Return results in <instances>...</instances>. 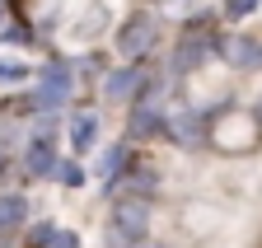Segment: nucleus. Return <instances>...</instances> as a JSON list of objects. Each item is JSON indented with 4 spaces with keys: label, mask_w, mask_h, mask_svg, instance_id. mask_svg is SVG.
I'll return each instance as SVG.
<instances>
[{
    "label": "nucleus",
    "mask_w": 262,
    "mask_h": 248,
    "mask_svg": "<svg viewBox=\"0 0 262 248\" xmlns=\"http://www.w3.org/2000/svg\"><path fill=\"white\" fill-rule=\"evenodd\" d=\"M71 89H75V71L66 61H47L38 71V108H61Z\"/></svg>",
    "instance_id": "nucleus-3"
},
{
    "label": "nucleus",
    "mask_w": 262,
    "mask_h": 248,
    "mask_svg": "<svg viewBox=\"0 0 262 248\" xmlns=\"http://www.w3.org/2000/svg\"><path fill=\"white\" fill-rule=\"evenodd\" d=\"M164 122H169V112H164L159 103H150V108L141 103L136 112H131V136H141V141L145 136H164Z\"/></svg>",
    "instance_id": "nucleus-13"
},
{
    "label": "nucleus",
    "mask_w": 262,
    "mask_h": 248,
    "mask_svg": "<svg viewBox=\"0 0 262 248\" xmlns=\"http://www.w3.org/2000/svg\"><path fill=\"white\" fill-rule=\"evenodd\" d=\"M206 56H215V38H202V33H187L183 42H178V52H173V75H183V71H196Z\"/></svg>",
    "instance_id": "nucleus-8"
},
{
    "label": "nucleus",
    "mask_w": 262,
    "mask_h": 248,
    "mask_svg": "<svg viewBox=\"0 0 262 248\" xmlns=\"http://www.w3.org/2000/svg\"><path fill=\"white\" fill-rule=\"evenodd\" d=\"M28 225V197L24 192H0V234H19Z\"/></svg>",
    "instance_id": "nucleus-10"
},
{
    "label": "nucleus",
    "mask_w": 262,
    "mask_h": 248,
    "mask_svg": "<svg viewBox=\"0 0 262 248\" xmlns=\"http://www.w3.org/2000/svg\"><path fill=\"white\" fill-rule=\"evenodd\" d=\"M0 42H14V47H24V42H28V28H5V33H0Z\"/></svg>",
    "instance_id": "nucleus-17"
},
{
    "label": "nucleus",
    "mask_w": 262,
    "mask_h": 248,
    "mask_svg": "<svg viewBox=\"0 0 262 248\" xmlns=\"http://www.w3.org/2000/svg\"><path fill=\"white\" fill-rule=\"evenodd\" d=\"M113 47L126 56V61H141V56H150L155 47H159V19L150 14V10H136L117 33H113Z\"/></svg>",
    "instance_id": "nucleus-2"
},
{
    "label": "nucleus",
    "mask_w": 262,
    "mask_h": 248,
    "mask_svg": "<svg viewBox=\"0 0 262 248\" xmlns=\"http://www.w3.org/2000/svg\"><path fill=\"white\" fill-rule=\"evenodd\" d=\"M0 19H5V0H0Z\"/></svg>",
    "instance_id": "nucleus-18"
},
{
    "label": "nucleus",
    "mask_w": 262,
    "mask_h": 248,
    "mask_svg": "<svg viewBox=\"0 0 262 248\" xmlns=\"http://www.w3.org/2000/svg\"><path fill=\"white\" fill-rule=\"evenodd\" d=\"M131 164H136V160H131V150L126 145H108L103 154H98V178H103V188H108V197H113V188H117V183L131 173Z\"/></svg>",
    "instance_id": "nucleus-7"
},
{
    "label": "nucleus",
    "mask_w": 262,
    "mask_h": 248,
    "mask_svg": "<svg viewBox=\"0 0 262 248\" xmlns=\"http://www.w3.org/2000/svg\"><path fill=\"white\" fill-rule=\"evenodd\" d=\"M206 112L202 108H183V112H173L169 122H164V136H173L178 145H202L206 141Z\"/></svg>",
    "instance_id": "nucleus-5"
},
{
    "label": "nucleus",
    "mask_w": 262,
    "mask_h": 248,
    "mask_svg": "<svg viewBox=\"0 0 262 248\" xmlns=\"http://www.w3.org/2000/svg\"><path fill=\"white\" fill-rule=\"evenodd\" d=\"M24 80H33L28 61H14V56H0V84H24Z\"/></svg>",
    "instance_id": "nucleus-14"
},
{
    "label": "nucleus",
    "mask_w": 262,
    "mask_h": 248,
    "mask_svg": "<svg viewBox=\"0 0 262 248\" xmlns=\"http://www.w3.org/2000/svg\"><path fill=\"white\" fill-rule=\"evenodd\" d=\"M24 169H28L33 178H56L61 154H56V141L47 136V127H42V136L28 141V150H24Z\"/></svg>",
    "instance_id": "nucleus-4"
},
{
    "label": "nucleus",
    "mask_w": 262,
    "mask_h": 248,
    "mask_svg": "<svg viewBox=\"0 0 262 248\" xmlns=\"http://www.w3.org/2000/svg\"><path fill=\"white\" fill-rule=\"evenodd\" d=\"M56 178L66 183V188H80V183H84V169H80V164H71V160H61V169H56Z\"/></svg>",
    "instance_id": "nucleus-15"
},
{
    "label": "nucleus",
    "mask_w": 262,
    "mask_h": 248,
    "mask_svg": "<svg viewBox=\"0 0 262 248\" xmlns=\"http://www.w3.org/2000/svg\"><path fill=\"white\" fill-rule=\"evenodd\" d=\"M262 5V0H225V19H244V14H253Z\"/></svg>",
    "instance_id": "nucleus-16"
},
{
    "label": "nucleus",
    "mask_w": 262,
    "mask_h": 248,
    "mask_svg": "<svg viewBox=\"0 0 262 248\" xmlns=\"http://www.w3.org/2000/svg\"><path fill=\"white\" fill-rule=\"evenodd\" d=\"M98 141V112H75L71 117V150L75 154H89Z\"/></svg>",
    "instance_id": "nucleus-12"
},
{
    "label": "nucleus",
    "mask_w": 262,
    "mask_h": 248,
    "mask_svg": "<svg viewBox=\"0 0 262 248\" xmlns=\"http://www.w3.org/2000/svg\"><path fill=\"white\" fill-rule=\"evenodd\" d=\"M150 239V206L136 197H117L108 215V248H136Z\"/></svg>",
    "instance_id": "nucleus-1"
},
{
    "label": "nucleus",
    "mask_w": 262,
    "mask_h": 248,
    "mask_svg": "<svg viewBox=\"0 0 262 248\" xmlns=\"http://www.w3.org/2000/svg\"><path fill=\"white\" fill-rule=\"evenodd\" d=\"M28 248H80V234L75 230H61L52 220H42L38 230H28Z\"/></svg>",
    "instance_id": "nucleus-11"
},
{
    "label": "nucleus",
    "mask_w": 262,
    "mask_h": 248,
    "mask_svg": "<svg viewBox=\"0 0 262 248\" xmlns=\"http://www.w3.org/2000/svg\"><path fill=\"white\" fill-rule=\"evenodd\" d=\"M141 80H145V71H141V66H117V71H108V75H103V99L126 103V99L141 89Z\"/></svg>",
    "instance_id": "nucleus-9"
},
{
    "label": "nucleus",
    "mask_w": 262,
    "mask_h": 248,
    "mask_svg": "<svg viewBox=\"0 0 262 248\" xmlns=\"http://www.w3.org/2000/svg\"><path fill=\"white\" fill-rule=\"evenodd\" d=\"M215 56H225L239 71H257L262 66V38H215Z\"/></svg>",
    "instance_id": "nucleus-6"
}]
</instances>
